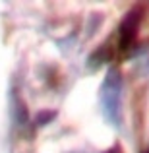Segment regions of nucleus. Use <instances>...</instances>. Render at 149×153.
I'll return each instance as SVG.
<instances>
[{
    "label": "nucleus",
    "instance_id": "nucleus-1",
    "mask_svg": "<svg viewBox=\"0 0 149 153\" xmlns=\"http://www.w3.org/2000/svg\"><path fill=\"white\" fill-rule=\"evenodd\" d=\"M99 103L103 116L112 128H122V74L110 66L99 89Z\"/></svg>",
    "mask_w": 149,
    "mask_h": 153
},
{
    "label": "nucleus",
    "instance_id": "nucleus-2",
    "mask_svg": "<svg viewBox=\"0 0 149 153\" xmlns=\"http://www.w3.org/2000/svg\"><path fill=\"white\" fill-rule=\"evenodd\" d=\"M139 23H142V8H134L132 12H128L124 22L120 23V49L126 51L130 49V45L136 41V35H138Z\"/></svg>",
    "mask_w": 149,
    "mask_h": 153
},
{
    "label": "nucleus",
    "instance_id": "nucleus-3",
    "mask_svg": "<svg viewBox=\"0 0 149 153\" xmlns=\"http://www.w3.org/2000/svg\"><path fill=\"white\" fill-rule=\"evenodd\" d=\"M105 153H120V149H118V147H110V149L105 151Z\"/></svg>",
    "mask_w": 149,
    "mask_h": 153
},
{
    "label": "nucleus",
    "instance_id": "nucleus-4",
    "mask_svg": "<svg viewBox=\"0 0 149 153\" xmlns=\"http://www.w3.org/2000/svg\"><path fill=\"white\" fill-rule=\"evenodd\" d=\"M145 153H149V149H147V151H145Z\"/></svg>",
    "mask_w": 149,
    "mask_h": 153
}]
</instances>
